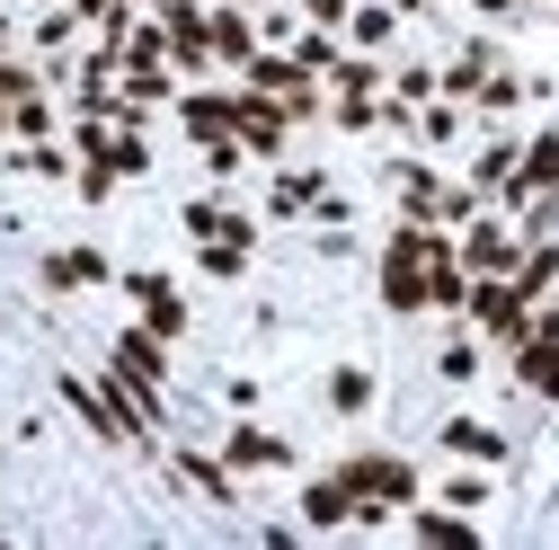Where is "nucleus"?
<instances>
[{"label":"nucleus","instance_id":"23","mask_svg":"<svg viewBox=\"0 0 559 550\" xmlns=\"http://www.w3.org/2000/svg\"><path fill=\"white\" fill-rule=\"evenodd\" d=\"M311 19H320V27H337V19H346V0H311Z\"/></svg>","mask_w":559,"mask_h":550},{"label":"nucleus","instance_id":"14","mask_svg":"<svg viewBox=\"0 0 559 550\" xmlns=\"http://www.w3.org/2000/svg\"><path fill=\"white\" fill-rule=\"evenodd\" d=\"M107 169H116V178H143V169H152V152H143V133H133V124L107 143Z\"/></svg>","mask_w":559,"mask_h":550},{"label":"nucleus","instance_id":"11","mask_svg":"<svg viewBox=\"0 0 559 550\" xmlns=\"http://www.w3.org/2000/svg\"><path fill=\"white\" fill-rule=\"evenodd\" d=\"M45 285H107V258L98 249H62V258H45Z\"/></svg>","mask_w":559,"mask_h":550},{"label":"nucleus","instance_id":"18","mask_svg":"<svg viewBox=\"0 0 559 550\" xmlns=\"http://www.w3.org/2000/svg\"><path fill=\"white\" fill-rule=\"evenodd\" d=\"M249 160V143H240V133H214V143H204V169H214V178H231Z\"/></svg>","mask_w":559,"mask_h":550},{"label":"nucleus","instance_id":"21","mask_svg":"<svg viewBox=\"0 0 559 550\" xmlns=\"http://www.w3.org/2000/svg\"><path fill=\"white\" fill-rule=\"evenodd\" d=\"M311 195H320L311 178H285V187H275V214H302V204H311Z\"/></svg>","mask_w":559,"mask_h":550},{"label":"nucleus","instance_id":"3","mask_svg":"<svg viewBox=\"0 0 559 550\" xmlns=\"http://www.w3.org/2000/svg\"><path fill=\"white\" fill-rule=\"evenodd\" d=\"M337 479L356 489V506H365V498H391V506H408V498H417V470H408V462H346Z\"/></svg>","mask_w":559,"mask_h":550},{"label":"nucleus","instance_id":"19","mask_svg":"<svg viewBox=\"0 0 559 550\" xmlns=\"http://www.w3.org/2000/svg\"><path fill=\"white\" fill-rule=\"evenodd\" d=\"M329 399H337V408H365V399H373V373H356V364H346V373L329 382Z\"/></svg>","mask_w":559,"mask_h":550},{"label":"nucleus","instance_id":"2","mask_svg":"<svg viewBox=\"0 0 559 550\" xmlns=\"http://www.w3.org/2000/svg\"><path fill=\"white\" fill-rule=\"evenodd\" d=\"M231 133H240L249 152H275V143H285V98L240 89V98H231Z\"/></svg>","mask_w":559,"mask_h":550},{"label":"nucleus","instance_id":"16","mask_svg":"<svg viewBox=\"0 0 559 550\" xmlns=\"http://www.w3.org/2000/svg\"><path fill=\"white\" fill-rule=\"evenodd\" d=\"M178 470H187V479H195V489H204V498H214V506H231V479H223L214 462H195V453H178Z\"/></svg>","mask_w":559,"mask_h":550},{"label":"nucleus","instance_id":"26","mask_svg":"<svg viewBox=\"0 0 559 550\" xmlns=\"http://www.w3.org/2000/svg\"><path fill=\"white\" fill-rule=\"evenodd\" d=\"M408 10H417V0H408Z\"/></svg>","mask_w":559,"mask_h":550},{"label":"nucleus","instance_id":"10","mask_svg":"<svg viewBox=\"0 0 559 550\" xmlns=\"http://www.w3.org/2000/svg\"><path fill=\"white\" fill-rule=\"evenodd\" d=\"M462 266H479V275H515V240H507L498 223H479L471 249H462Z\"/></svg>","mask_w":559,"mask_h":550},{"label":"nucleus","instance_id":"17","mask_svg":"<svg viewBox=\"0 0 559 550\" xmlns=\"http://www.w3.org/2000/svg\"><path fill=\"white\" fill-rule=\"evenodd\" d=\"M214 53L249 62V19H240V10H223V19H214Z\"/></svg>","mask_w":559,"mask_h":550},{"label":"nucleus","instance_id":"7","mask_svg":"<svg viewBox=\"0 0 559 550\" xmlns=\"http://www.w3.org/2000/svg\"><path fill=\"white\" fill-rule=\"evenodd\" d=\"M346 515H356V489H346V479H311V489H302V524H311V533H329V524H346Z\"/></svg>","mask_w":559,"mask_h":550},{"label":"nucleus","instance_id":"15","mask_svg":"<svg viewBox=\"0 0 559 550\" xmlns=\"http://www.w3.org/2000/svg\"><path fill=\"white\" fill-rule=\"evenodd\" d=\"M187 124L214 143V133H231V98H187Z\"/></svg>","mask_w":559,"mask_h":550},{"label":"nucleus","instance_id":"24","mask_svg":"<svg viewBox=\"0 0 559 550\" xmlns=\"http://www.w3.org/2000/svg\"><path fill=\"white\" fill-rule=\"evenodd\" d=\"M479 10H507V0H479Z\"/></svg>","mask_w":559,"mask_h":550},{"label":"nucleus","instance_id":"6","mask_svg":"<svg viewBox=\"0 0 559 550\" xmlns=\"http://www.w3.org/2000/svg\"><path fill=\"white\" fill-rule=\"evenodd\" d=\"M124 294H133V302H143V328H160V337H178V328H187V302H178V294L160 285V275H133V285H124Z\"/></svg>","mask_w":559,"mask_h":550},{"label":"nucleus","instance_id":"8","mask_svg":"<svg viewBox=\"0 0 559 550\" xmlns=\"http://www.w3.org/2000/svg\"><path fill=\"white\" fill-rule=\"evenodd\" d=\"M533 187H559V133H542V143L524 152V169L507 178V195H515V204H533Z\"/></svg>","mask_w":559,"mask_h":550},{"label":"nucleus","instance_id":"5","mask_svg":"<svg viewBox=\"0 0 559 550\" xmlns=\"http://www.w3.org/2000/svg\"><path fill=\"white\" fill-rule=\"evenodd\" d=\"M116 373L152 391V382L169 373V364H160V328H124V337H116Z\"/></svg>","mask_w":559,"mask_h":550},{"label":"nucleus","instance_id":"13","mask_svg":"<svg viewBox=\"0 0 559 550\" xmlns=\"http://www.w3.org/2000/svg\"><path fill=\"white\" fill-rule=\"evenodd\" d=\"M231 462H240V470H275V462H294V453H285V435L240 427V435H231Z\"/></svg>","mask_w":559,"mask_h":550},{"label":"nucleus","instance_id":"9","mask_svg":"<svg viewBox=\"0 0 559 550\" xmlns=\"http://www.w3.org/2000/svg\"><path fill=\"white\" fill-rule=\"evenodd\" d=\"M515 373H524V391L559 399V337H524V356H515Z\"/></svg>","mask_w":559,"mask_h":550},{"label":"nucleus","instance_id":"4","mask_svg":"<svg viewBox=\"0 0 559 550\" xmlns=\"http://www.w3.org/2000/svg\"><path fill=\"white\" fill-rule=\"evenodd\" d=\"M382 302L391 311H427V258H382Z\"/></svg>","mask_w":559,"mask_h":550},{"label":"nucleus","instance_id":"25","mask_svg":"<svg viewBox=\"0 0 559 550\" xmlns=\"http://www.w3.org/2000/svg\"><path fill=\"white\" fill-rule=\"evenodd\" d=\"M0 45H10V19H0Z\"/></svg>","mask_w":559,"mask_h":550},{"label":"nucleus","instance_id":"1","mask_svg":"<svg viewBox=\"0 0 559 550\" xmlns=\"http://www.w3.org/2000/svg\"><path fill=\"white\" fill-rule=\"evenodd\" d=\"M471 311H479V328H498V337H533V302L515 294V275H471Z\"/></svg>","mask_w":559,"mask_h":550},{"label":"nucleus","instance_id":"20","mask_svg":"<svg viewBox=\"0 0 559 550\" xmlns=\"http://www.w3.org/2000/svg\"><path fill=\"white\" fill-rule=\"evenodd\" d=\"M417 541H471L462 515H417Z\"/></svg>","mask_w":559,"mask_h":550},{"label":"nucleus","instance_id":"22","mask_svg":"<svg viewBox=\"0 0 559 550\" xmlns=\"http://www.w3.org/2000/svg\"><path fill=\"white\" fill-rule=\"evenodd\" d=\"M391 36V10H356V45H382Z\"/></svg>","mask_w":559,"mask_h":550},{"label":"nucleus","instance_id":"12","mask_svg":"<svg viewBox=\"0 0 559 550\" xmlns=\"http://www.w3.org/2000/svg\"><path fill=\"white\" fill-rule=\"evenodd\" d=\"M444 444H453V453H471V462H498V453H507V435H498V427H479V418H453V427H444Z\"/></svg>","mask_w":559,"mask_h":550}]
</instances>
